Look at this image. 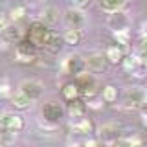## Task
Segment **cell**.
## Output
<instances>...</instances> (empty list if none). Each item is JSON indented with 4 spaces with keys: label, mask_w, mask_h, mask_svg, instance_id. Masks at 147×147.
<instances>
[{
    "label": "cell",
    "mask_w": 147,
    "mask_h": 147,
    "mask_svg": "<svg viewBox=\"0 0 147 147\" xmlns=\"http://www.w3.org/2000/svg\"><path fill=\"white\" fill-rule=\"evenodd\" d=\"M61 39H63V42H64V44L76 46V44H79V42H81V39H83V31H79V30H66Z\"/></svg>",
    "instance_id": "obj_22"
},
{
    "label": "cell",
    "mask_w": 147,
    "mask_h": 147,
    "mask_svg": "<svg viewBox=\"0 0 147 147\" xmlns=\"http://www.w3.org/2000/svg\"><path fill=\"white\" fill-rule=\"evenodd\" d=\"M121 64H123V68H125L127 72L134 74L136 77H144L145 64H144V59H142L140 55H136V53L127 55V57H123V59H121Z\"/></svg>",
    "instance_id": "obj_7"
},
{
    "label": "cell",
    "mask_w": 147,
    "mask_h": 147,
    "mask_svg": "<svg viewBox=\"0 0 147 147\" xmlns=\"http://www.w3.org/2000/svg\"><path fill=\"white\" fill-rule=\"evenodd\" d=\"M132 2H134V0H132Z\"/></svg>",
    "instance_id": "obj_32"
},
{
    "label": "cell",
    "mask_w": 147,
    "mask_h": 147,
    "mask_svg": "<svg viewBox=\"0 0 147 147\" xmlns=\"http://www.w3.org/2000/svg\"><path fill=\"white\" fill-rule=\"evenodd\" d=\"M63 98L66 101H74V99H79V86L76 85V81L66 83L63 86Z\"/></svg>",
    "instance_id": "obj_23"
},
{
    "label": "cell",
    "mask_w": 147,
    "mask_h": 147,
    "mask_svg": "<svg viewBox=\"0 0 147 147\" xmlns=\"http://www.w3.org/2000/svg\"><path fill=\"white\" fill-rule=\"evenodd\" d=\"M66 112H68V118H70L72 121H77V119L85 118V112H86V105L83 103L81 99H74V101H68Z\"/></svg>",
    "instance_id": "obj_14"
},
{
    "label": "cell",
    "mask_w": 147,
    "mask_h": 147,
    "mask_svg": "<svg viewBox=\"0 0 147 147\" xmlns=\"http://www.w3.org/2000/svg\"><path fill=\"white\" fill-rule=\"evenodd\" d=\"M18 90L26 96L30 101H37L42 96V83L37 79H24L18 86Z\"/></svg>",
    "instance_id": "obj_6"
},
{
    "label": "cell",
    "mask_w": 147,
    "mask_h": 147,
    "mask_svg": "<svg viewBox=\"0 0 147 147\" xmlns=\"http://www.w3.org/2000/svg\"><path fill=\"white\" fill-rule=\"evenodd\" d=\"M37 55H35V48L30 42H18L17 44V52H15V61L20 64H31L35 63Z\"/></svg>",
    "instance_id": "obj_10"
},
{
    "label": "cell",
    "mask_w": 147,
    "mask_h": 147,
    "mask_svg": "<svg viewBox=\"0 0 147 147\" xmlns=\"http://www.w3.org/2000/svg\"><path fill=\"white\" fill-rule=\"evenodd\" d=\"M42 119L48 123H53L57 125V121L63 118V107L57 103V101H48V103L42 105Z\"/></svg>",
    "instance_id": "obj_9"
},
{
    "label": "cell",
    "mask_w": 147,
    "mask_h": 147,
    "mask_svg": "<svg viewBox=\"0 0 147 147\" xmlns=\"http://www.w3.org/2000/svg\"><path fill=\"white\" fill-rule=\"evenodd\" d=\"M48 33H50L48 26H44L40 20H35L30 24V30H28V42L33 46V48H42Z\"/></svg>",
    "instance_id": "obj_1"
},
{
    "label": "cell",
    "mask_w": 147,
    "mask_h": 147,
    "mask_svg": "<svg viewBox=\"0 0 147 147\" xmlns=\"http://www.w3.org/2000/svg\"><path fill=\"white\" fill-rule=\"evenodd\" d=\"M0 129H6L11 132H20L24 129V119L15 112H4L0 116Z\"/></svg>",
    "instance_id": "obj_5"
},
{
    "label": "cell",
    "mask_w": 147,
    "mask_h": 147,
    "mask_svg": "<svg viewBox=\"0 0 147 147\" xmlns=\"http://www.w3.org/2000/svg\"><path fill=\"white\" fill-rule=\"evenodd\" d=\"M61 68H63L64 74H70V76H79V74L85 72V61H83L81 55L72 53V55H68V57L63 61V66Z\"/></svg>",
    "instance_id": "obj_8"
},
{
    "label": "cell",
    "mask_w": 147,
    "mask_h": 147,
    "mask_svg": "<svg viewBox=\"0 0 147 147\" xmlns=\"http://www.w3.org/2000/svg\"><path fill=\"white\" fill-rule=\"evenodd\" d=\"M26 13H28V7L20 4V6H15V7L11 9V13H9V18H11V20L17 24L18 20H22V18L26 17Z\"/></svg>",
    "instance_id": "obj_26"
},
{
    "label": "cell",
    "mask_w": 147,
    "mask_h": 147,
    "mask_svg": "<svg viewBox=\"0 0 147 147\" xmlns=\"http://www.w3.org/2000/svg\"><path fill=\"white\" fill-rule=\"evenodd\" d=\"M76 85L79 86V94H85V96H88V98L96 94V81L90 74H79Z\"/></svg>",
    "instance_id": "obj_13"
},
{
    "label": "cell",
    "mask_w": 147,
    "mask_h": 147,
    "mask_svg": "<svg viewBox=\"0 0 147 147\" xmlns=\"http://www.w3.org/2000/svg\"><path fill=\"white\" fill-rule=\"evenodd\" d=\"M127 0H98V6L103 9L105 13H116L125 7Z\"/></svg>",
    "instance_id": "obj_18"
},
{
    "label": "cell",
    "mask_w": 147,
    "mask_h": 147,
    "mask_svg": "<svg viewBox=\"0 0 147 147\" xmlns=\"http://www.w3.org/2000/svg\"><path fill=\"white\" fill-rule=\"evenodd\" d=\"M6 24H7V15H6V13H2V11H0V28H4Z\"/></svg>",
    "instance_id": "obj_31"
},
{
    "label": "cell",
    "mask_w": 147,
    "mask_h": 147,
    "mask_svg": "<svg viewBox=\"0 0 147 147\" xmlns=\"http://www.w3.org/2000/svg\"><path fill=\"white\" fill-rule=\"evenodd\" d=\"M107 26L112 31H121V30H129V17L123 11H116V13H109L107 18Z\"/></svg>",
    "instance_id": "obj_11"
},
{
    "label": "cell",
    "mask_w": 147,
    "mask_h": 147,
    "mask_svg": "<svg viewBox=\"0 0 147 147\" xmlns=\"http://www.w3.org/2000/svg\"><path fill=\"white\" fill-rule=\"evenodd\" d=\"M119 131H121V127H119L118 123H105V125L99 129V136H101L103 142H110V144H112L114 140L119 138Z\"/></svg>",
    "instance_id": "obj_15"
},
{
    "label": "cell",
    "mask_w": 147,
    "mask_h": 147,
    "mask_svg": "<svg viewBox=\"0 0 147 147\" xmlns=\"http://www.w3.org/2000/svg\"><path fill=\"white\" fill-rule=\"evenodd\" d=\"M11 94V83H9V79H0V96H9Z\"/></svg>",
    "instance_id": "obj_28"
},
{
    "label": "cell",
    "mask_w": 147,
    "mask_h": 147,
    "mask_svg": "<svg viewBox=\"0 0 147 147\" xmlns=\"http://www.w3.org/2000/svg\"><path fill=\"white\" fill-rule=\"evenodd\" d=\"M83 61H85L86 74H101V72H105V66H107V59L99 52H90Z\"/></svg>",
    "instance_id": "obj_3"
},
{
    "label": "cell",
    "mask_w": 147,
    "mask_h": 147,
    "mask_svg": "<svg viewBox=\"0 0 147 147\" xmlns=\"http://www.w3.org/2000/svg\"><path fill=\"white\" fill-rule=\"evenodd\" d=\"M105 59H107L110 64H118V63H121V59H123V50L119 48V46H116V44L109 46V48L105 50Z\"/></svg>",
    "instance_id": "obj_19"
},
{
    "label": "cell",
    "mask_w": 147,
    "mask_h": 147,
    "mask_svg": "<svg viewBox=\"0 0 147 147\" xmlns=\"http://www.w3.org/2000/svg\"><path fill=\"white\" fill-rule=\"evenodd\" d=\"M101 99L105 103H114L118 99V88L114 85H105L103 90H101Z\"/></svg>",
    "instance_id": "obj_24"
},
{
    "label": "cell",
    "mask_w": 147,
    "mask_h": 147,
    "mask_svg": "<svg viewBox=\"0 0 147 147\" xmlns=\"http://www.w3.org/2000/svg\"><path fill=\"white\" fill-rule=\"evenodd\" d=\"M72 129L76 132H79V134H88V132L94 131V123L88 118H81L77 121H72Z\"/></svg>",
    "instance_id": "obj_20"
},
{
    "label": "cell",
    "mask_w": 147,
    "mask_h": 147,
    "mask_svg": "<svg viewBox=\"0 0 147 147\" xmlns=\"http://www.w3.org/2000/svg\"><path fill=\"white\" fill-rule=\"evenodd\" d=\"M81 147H105V145H101L98 140H92V138H90V140H85V142H83Z\"/></svg>",
    "instance_id": "obj_30"
},
{
    "label": "cell",
    "mask_w": 147,
    "mask_h": 147,
    "mask_svg": "<svg viewBox=\"0 0 147 147\" xmlns=\"http://www.w3.org/2000/svg\"><path fill=\"white\" fill-rule=\"evenodd\" d=\"M57 20H59V9L55 7V6H44L42 9V15H40V22H42L44 26H53V24H57Z\"/></svg>",
    "instance_id": "obj_17"
},
{
    "label": "cell",
    "mask_w": 147,
    "mask_h": 147,
    "mask_svg": "<svg viewBox=\"0 0 147 147\" xmlns=\"http://www.w3.org/2000/svg\"><path fill=\"white\" fill-rule=\"evenodd\" d=\"M11 105H13V107H15L17 110H26V109H30L31 101L28 99L20 90H18V92H15V94L11 96Z\"/></svg>",
    "instance_id": "obj_21"
},
{
    "label": "cell",
    "mask_w": 147,
    "mask_h": 147,
    "mask_svg": "<svg viewBox=\"0 0 147 147\" xmlns=\"http://www.w3.org/2000/svg\"><path fill=\"white\" fill-rule=\"evenodd\" d=\"M15 140H17V132L0 129V147H9L11 144H15Z\"/></svg>",
    "instance_id": "obj_25"
},
{
    "label": "cell",
    "mask_w": 147,
    "mask_h": 147,
    "mask_svg": "<svg viewBox=\"0 0 147 147\" xmlns=\"http://www.w3.org/2000/svg\"><path fill=\"white\" fill-rule=\"evenodd\" d=\"M0 30H2V39L6 40V42H9V44L22 42V37H24V33H22V30L15 24V22L6 24L4 28H0Z\"/></svg>",
    "instance_id": "obj_12"
},
{
    "label": "cell",
    "mask_w": 147,
    "mask_h": 147,
    "mask_svg": "<svg viewBox=\"0 0 147 147\" xmlns=\"http://www.w3.org/2000/svg\"><path fill=\"white\" fill-rule=\"evenodd\" d=\"M64 24L68 26V30H83L86 26V15L83 9H76L70 7L66 13H64Z\"/></svg>",
    "instance_id": "obj_4"
},
{
    "label": "cell",
    "mask_w": 147,
    "mask_h": 147,
    "mask_svg": "<svg viewBox=\"0 0 147 147\" xmlns=\"http://www.w3.org/2000/svg\"><path fill=\"white\" fill-rule=\"evenodd\" d=\"M123 105L127 109H142L145 105V90L142 86H131L123 94Z\"/></svg>",
    "instance_id": "obj_2"
},
{
    "label": "cell",
    "mask_w": 147,
    "mask_h": 147,
    "mask_svg": "<svg viewBox=\"0 0 147 147\" xmlns=\"http://www.w3.org/2000/svg\"><path fill=\"white\" fill-rule=\"evenodd\" d=\"M42 48L46 50V52H50V53H59V50L63 48V39H61V35L50 31L48 37H46V40H44V44H42Z\"/></svg>",
    "instance_id": "obj_16"
},
{
    "label": "cell",
    "mask_w": 147,
    "mask_h": 147,
    "mask_svg": "<svg viewBox=\"0 0 147 147\" xmlns=\"http://www.w3.org/2000/svg\"><path fill=\"white\" fill-rule=\"evenodd\" d=\"M112 33H114V39L118 40V44L129 46V42H131V33H129V30H121V31H112Z\"/></svg>",
    "instance_id": "obj_27"
},
{
    "label": "cell",
    "mask_w": 147,
    "mask_h": 147,
    "mask_svg": "<svg viewBox=\"0 0 147 147\" xmlns=\"http://www.w3.org/2000/svg\"><path fill=\"white\" fill-rule=\"evenodd\" d=\"M70 2H72V7H76V9H85V7H88L90 0H70Z\"/></svg>",
    "instance_id": "obj_29"
}]
</instances>
